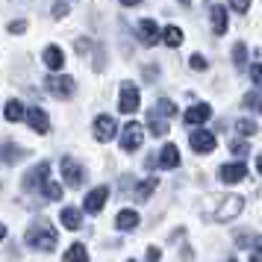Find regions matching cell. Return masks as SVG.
Returning <instances> with one entry per match:
<instances>
[{
  "label": "cell",
  "mask_w": 262,
  "mask_h": 262,
  "mask_svg": "<svg viewBox=\"0 0 262 262\" xmlns=\"http://www.w3.org/2000/svg\"><path fill=\"white\" fill-rule=\"evenodd\" d=\"M24 242L33 250H48V253H50V250L56 248L59 236H56V230H53L45 218H38V221H33V224H30V230L24 233Z\"/></svg>",
  "instance_id": "cell-1"
},
{
  "label": "cell",
  "mask_w": 262,
  "mask_h": 262,
  "mask_svg": "<svg viewBox=\"0 0 262 262\" xmlns=\"http://www.w3.org/2000/svg\"><path fill=\"white\" fill-rule=\"evenodd\" d=\"M242 206H245V201H242L238 194H227L224 201H221V206L215 209V221H221V224L233 221V218L242 212Z\"/></svg>",
  "instance_id": "cell-2"
},
{
  "label": "cell",
  "mask_w": 262,
  "mask_h": 262,
  "mask_svg": "<svg viewBox=\"0 0 262 262\" xmlns=\"http://www.w3.org/2000/svg\"><path fill=\"white\" fill-rule=\"evenodd\" d=\"M62 177H65V183L71 186V189H80L83 186V165L77 162V159H71V156H62Z\"/></svg>",
  "instance_id": "cell-3"
},
{
  "label": "cell",
  "mask_w": 262,
  "mask_h": 262,
  "mask_svg": "<svg viewBox=\"0 0 262 262\" xmlns=\"http://www.w3.org/2000/svg\"><path fill=\"white\" fill-rule=\"evenodd\" d=\"M144 142V130L139 121H130L127 127H124V133H121V147L124 150H139Z\"/></svg>",
  "instance_id": "cell-4"
},
{
  "label": "cell",
  "mask_w": 262,
  "mask_h": 262,
  "mask_svg": "<svg viewBox=\"0 0 262 262\" xmlns=\"http://www.w3.org/2000/svg\"><path fill=\"white\" fill-rule=\"evenodd\" d=\"M118 109H121V112H127V115H133V112L139 109V89H136L133 83H121Z\"/></svg>",
  "instance_id": "cell-5"
},
{
  "label": "cell",
  "mask_w": 262,
  "mask_h": 262,
  "mask_svg": "<svg viewBox=\"0 0 262 262\" xmlns=\"http://www.w3.org/2000/svg\"><path fill=\"white\" fill-rule=\"evenodd\" d=\"M45 89H48L53 97L65 100V97H71V92H74V80L71 77H48V80H45Z\"/></svg>",
  "instance_id": "cell-6"
},
{
  "label": "cell",
  "mask_w": 262,
  "mask_h": 262,
  "mask_svg": "<svg viewBox=\"0 0 262 262\" xmlns=\"http://www.w3.org/2000/svg\"><path fill=\"white\" fill-rule=\"evenodd\" d=\"M218 177H221V183L233 186V183H242V180L248 177V168H245V162H242V159H238V162H227V165H221Z\"/></svg>",
  "instance_id": "cell-7"
},
{
  "label": "cell",
  "mask_w": 262,
  "mask_h": 262,
  "mask_svg": "<svg viewBox=\"0 0 262 262\" xmlns=\"http://www.w3.org/2000/svg\"><path fill=\"white\" fill-rule=\"evenodd\" d=\"M189 142H191V147H194V150H198V154H212L215 150V136L209 130H194L189 136Z\"/></svg>",
  "instance_id": "cell-8"
},
{
  "label": "cell",
  "mask_w": 262,
  "mask_h": 262,
  "mask_svg": "<svg viewBox=\"0 0 262 262\" xmlns=\"http://www.w3.org/2000/svg\"><path fill=\"white\" fill-rule=\"evenodd\" d=\"M115 133H118V124H115V118H112V115H97V118H95V136H97V142H109Z\"/></svg>",
  "instance_id": "cell-9"
},
{
  "label": "cell",
  "mask_w": 262,
  "mask_h": 262,
  "mask_svg": "<svg viewBox=\"0 0 262 262\" xmlns=\"http://www.w3.org/2000/svg\"><path fill=\"white\" fill-rule=\"evenodd\" d=\"M48 177H50V162H38V165L24 177V189H27V191L41 189V183H45Z\"/></svg>",
  "instance_id": "cell-10"
},
{
  "label": "cell",
  "mask_w": 262,
  "mask_h": 262,
  "mask_svg": "<svg viewBox=\"0 0 262 262\" xmlns=\"http://www.w3.org/2000/svg\"><path fill=\"white\" fill-rule=\"evenodd\" d=\"M106 198H109V189H106V186H97V189H92L89 194H85V212H89V215H97L100 209H103Z\"/></svg>",
  "instance_id": "cell-11"
},
{
  "label": "cell",
  "mask_w": 262,
  "mask_h": 262,
  "mask_svg": "<svg viewBox=\"0 0 262 262\" xmlns=\"http://www.w3.org/2000/svg\"><path fill=\"white\" fill-rule=\"evenodd\" d=\"M209 115H212V106H209V103H198V106L186 109V124L198 127V124H203V121H209Z\"/></svg>",
  "instance_id": "cell-12"
},
{
  "label": "cell",
  "mask_w": 262,
  "mask_h": 262,
  "mask_svg": "<svg viewBox=\"0 0 262 262\" xmlns=\"http://www.w3.org/2000/svg\"><path fill=\"white\" fill-rule=\"evenodd\" d=\"M209 21H212V33L215 36H224L227 33V9L224 6L212 3V9H209Z\"/></svg>",
  "instance_id": "cell-13"
},
{
  "label": "cell",
  "mask_w": 262,
  "mask_h": 262,
  "mask_svg": "<svg viewBox=\"0 0 262 262\" xmlns=\"http://www.w3.org/2000/svg\"><path fill=\"white\" fill-rule=\"evenodd\" d=\"M139 38H142L147 48H150V45H156V41H159V27H156L150 18H144L142 24H139Z\"/></svg>",
  "instance_id": "cell-14"
},
{
  "label": "cell",
  "mask_w": 262,
  "mask_h": 262,
  "mask_svg": "<svg viewBox=\"0 0 262 262\" xmlns=\"http://www.w3.org/2000/svg\"><path fill=\"white\" fill-rule=\"evenodd\" d=\"M159 165L165 168V171H171V168L180 165V154H177V144H165L162 150H159Z\"/></svg>",
  "instance_id": "cell-15"
},
{
  "label": "cell",
  "mask_w": 262,
  "mask_h": 262,
  "mask_svg": "<svg viewBox=\"0 0 262 262\" xmlns=\"http://www.w3.org/2000/svg\"><path fill=\"white\" fill-rule=\"evenodd\" d=\"M45 65H48L50 71H59L62 65H65V53H62V48L50 45V48L45 50Z\"/></svg>",
  "instance_id": "cell-16"
},
{
  "label": "cell",
  "mask_w": 262,
  "mask_h": 262,
  "mask_svg": "<svg viewBox=\"0 0 262 262\" xmlns=\"http://www.w3.org/2000/svg\"><path fill=\"white\" fill-rule=\"evenodd\" d=\"M27 121H30V127L36 133H48V115H45V109H30L27 112Z\"/></svg>",
  "instance_id": "cell-17"
},
{
  "label": "cell",
  "mask_w": 262,
  "mask_h": 262,
  "mask_svg": "<svg viewBox=\"0 0 262 262\" xmlns=\"http://www.w3.org/2000/svg\"><path fill=\"white\" fill-rule=\"evenodd\" d=\"M115 227L118 230H133V227H139V215L133 212V209H121L115 215Z\"/></svg>",
  "instance_id": "cell-18"
},
{
  "label": "cell",
  "mask_w": 262,
  "mask_h": 262,
  "mask_svg": "<svg viewBox=\"0 0 262 262\" xmlns=\"http://www.w3.org/2000/svg\"><path fill=\"white\" fill-rule=\"evenodd\" d=\"M156 189H159V180L150 177V180H144V183H139V186H136V194H133V198H136V201H147Z\"/></svg>",
  "instance_id": "cell-19"
},
{
  "label": "cell",
  "mask_w": 262,
  "mask_h": 262,
  "mask_svg": "<svg viewBox=\"0 0 262 262\" xmlns=\"http://www.w3.org/2000/svg\"><path fill=\"white\" fill-rule=\"evenodd\" d=\"M62 224L68 227V230H80V227H83L80 209H74V206H65V209H62Z\"/></svg>",
  "instance_id": "cell-20"
},
{
  "label": "cell",
  "mask_w": 262,
  "mask_h": 262,
  "mask_svg": "<svg viewBox=\"0 0 262 262\" xmlns=\"http://www.w3.org/2000/svg\"><path fill=\"white\" fill-rule=\"evenodd\" d=\"M162 41H165L168 48H180V45H183V30H180L177 24L165 27V30H162Z\"/></svg>",
  "instance_id": "cell-21"
},
{
  "label": "cell",
  "mask_w": 262,
  "mask_h": 262,
  "mask_svg": "<svg viewBox=\"0 0 262 262\" xmlns=\"http://www.w3.org/2000/svg\"><path fill=\"white\" fill-rule=\"evenodd\" d=\"M41 194H45V198H48V201H62V186L59 183H53V180H45V183H41Z\"/></svg>",
  "instance_id": "cell-22"
},
{
  "label": "cell",
  "mask_w": 262,
  "mask_h": 262,
  "mask_svg": "<svg viewBox=\"0 0 262 262\" xmlns=\"http://www.w3.org/2000/svg\"><path fill=\"white\" fill-rule=\"evenodd\" d=\"M24 154H27L24 147H15V144H3V147H0V159H3V162H18Z\"/></svg>",
  "instance_id": "cell-23"
},
{
  "label": "cell",
  "mask_w": 262,
  "mask_h": 262,
  "mask_svg": "<svg viewBox=\"0 0 262 262\" xmlns=\"http://www.w3.org/2000/svg\"><path fill=\"white\" fill-rule=\"evenodd\" d=\"M147 124H150V133H154V136H165L168 133V124L159 118V112H150V115H147Z\"/></svg>",
  "instance_id": "cell-24"
},
{
  "label": "cell",
  "mask_w": 262,
  "mask_h": 262,
  "mask_svg": "<svg viewBox=\"0 0 262 262\" xmlns=\"http://www.w3.org/2000/svg\"><path fill=\"white\" fill-rule=\"evenodd\" d=\"M242 103H245V109H250V112H262V95L259 92H248V95L242 97Z\"/></svg>",
  "instance_id": "cell-25"
},
{
  "label": "cell",
  "mask_w": 262,
  "mask_h": 262,
  "mask_svg": "<svg viewBox=\"0 0 262 262\" xmlns=\"http://www.w3.org/2000/svg\"><path fill=\"white\" fill-rule=\"evenodd\" d=\"M3 115H6V121H21L24 118V106H21V103H18V100H9V103H6V112H3Z\"/></svg>",
  "instance_id": "cell-26"
},
{
  "label": "cell",
  "mask_w": 262,
  "mask_h": 262,
  "mask_svg": "<svg viewBox=\"0 0 262 262\" xmlns=\"http://www.w3.org/2000/svg\"><path fill=\"white\" fill-rule=\"evenodd\" d=\"M230 53H233V65H236V68H242V65H245V59H248V48H245V41H236Z\"/></svg>",
  "instance_id": "cell-27"
},
{
  "label": "cell",
  "mask_w": 262,
  "mask_h": 262,
  "mask_svg": "<svg viewBox=\"0 0 262 262\" xmlns=\"http://www.w3.org/2000/svg\"><path fill=\"white\" fill-rule=\"evenodd\" d=\"M65 259H89V248L77 242V245H71V248L65 250Z\"/></svg>",
  "instance_id": "cell-28"
},
{
  "label": "cell",
  "mask_w": 262,
  "mask_h": 262,
  "mask_svg": "<svg viewBox=\"0 0 262 262\" xmlns=\"http://www.w3.org/2000/svg\"><path fill=\"white\" fill-rule=\"evenodd\" d=\"M236 245H242V248H248V245H262V236H253V233H248V230H242V233H236Z\"/></svg>",
  "instance_id": "cell-29"
},
{
  "label": "cell",
  "mask_w": 262,
  "mask_h": 262,
  "mask_svg": "<svg viewBox=\"0 0 262 262\" xmlns=\"http://www.w3.org/2000/svg\"><path fill=\"white\" fill-rule=\"evenodd\" d=\"M236 130L242 133V136H253V133L259 130V127H256V124H253L250 118H242V121H236Z\"/></svg>",
  "instance_id": "cell-30"
},
{
  "label": "cell",
  "mask_w": 262,
  "mask_h": 262,
  "mask_svg": "<svg viewBox=\"0 0 262 262\" xmlns=\"http://www.w3.org/2000/svg\"><path fill=\"white\" fill-rule=\"evenodd\" d=\"M154 112H159V115H165V118H171V115L177 112V106H174L171 100H165V97H162V100L156 103V109H154Z\"/></svg>",
  "instance_id": "cell-31"
},
{
  "label": "cell",
  "mask_w": 262,
  "mask_h": 262,
  "mask_svg": "<svg viewBox=\"0 0 262 262\" xmlns=\"http://www.w3.org/2000/svg\"><path fill=\"white\" fill-rule=\"evenodd\" d=\"M68 9H71V6H68L65 0H53V18H65Z\"/></svg>",
  "instance_id": "cell-32"
},
{
  "label": "cell",
  "mask_w": 262,
  "mask_h": 262,
  "mask_svg": "<svg viewBox=\"0 0 262 262\" xmlns=\"http://www.w3.org/2000/svg\"><path fill=\"white\" fill-rule=\"evenodd\" d=\"M230 150H233V156L242 159V156L248 154V142H233V144H230Z\"/></svg>",
  "instance_id": "cell-33"
},
{
  "label": "cell",
  "mask_w": 262,
  "mask_h": 262,
  "mask_svg": "<svg viewBox=\"0 0 262 262\" xmlns=\"http://www.w3.org/2000/svg\"><path fill=\"white\" fill-rule=\"evenodd\" d=\"M230 6H233L238 15H245V12L250 9V0H230Z\"/></svg>",
  "instance_id": "cell-34"
},
{
  "label": "cell",
  "mask_w": 262,
  "mask_h": 262,
  "mask_svg": "<svg viewBox=\"0 0 262 262\" xmlns=\"http://www.w3.org/2000/svg\"><path fill=\"white\" fill-rule=\"evenodd\" d=\"M250 80L256 85H262V65H250Z\"/></svg>",
  "instance_id": "cell-35"
},
{
  "label": "cell",
  "mask_w": 262,
  "mask_h": 262,
  "mask_svg": "<svg viewBox=\"0 0 262 262\" xmlns=\"http://www.w3.org/2000/svg\"><path fill=\"white\" fill-rule=\"evenodd\" d=\"M24 30H27V24H24V21H12V24H9V33H12V36H21Z\"/></svg>",
  "instance_id": "cell-36"
},
{
  "label": "cell",
  "mask_w": 262,
  "mask_h": 262,
  "mask_svg": "<svg viewBox=\"0 0 262 262\" xmlns=\"http://www.w3.org/2000/svg\"><path fill=\"white\" fill-rule=\"evenodd\" d=\"M191 68L203 71V68H206V59H203V56H191Z\"/></svg>",
  "instance_id": "cell-37"
},
{
  "label": "cell",
  "mask_w": 262,
  "mask_h": 262,
  "mask_svg": "<svg viewBox=\"0 0 262 262\" xmlns=\"http://www.w3.org/2000/svg\"><path fill=\"white\" fill-rule=\"evenodd\" d=\"M156 74H159V71H156L154 65H150V68H144V80H147V83H154V80H156Z\"/></svg>",
  "instance_id": "cell-38"
},
{
  "label": "cell",
  "mask_w": 262,
  "mask_h": 262,
  "mask_svg": "<svg viewBox=\"0 0 262 262\" xmlns=\"http://www.w3.org/2000/svg\"><path fill=\"white\" fill-rule=\"evenodd\" d=\"M162 253H159V248H147V259H159Z\"/></svg>",
  "instance_id": "cell-39"
},
{
  "label": "cell",
  "mask_w": 262,
  "mask_h": 262,
  "mask_svg": "<svg viewBox=\"0 0 262 262\" xmlns=\"http://www.w3.org/2000/svg\"><path fill=\"white\" fill-rule=\"evenodd\" d=\"M250 259H256V262H262V245H256V250L250 253Z\"/></svg>",
  "instance_id": "cell-40"
},
{
  "label": "cell",
  "mask_w": 262,
  "mask_h": 262,
  "mask_svg": "<svg viewBox=\"0 0 262 262\" xmlns=\"http://www.w3.org/2000/svg\"><path fill=\"white\" fill-rule=\"evenodd\" d=\"M121 3H124V6H139L142 0H121Z\"/></svg>",
  "instance_id": "cell-41"
},
{
  "label": "cell",
  "mask_w": 262,
  "mask_h": 262,
  "mask_svg": "<svg viewBox=\"0 0 262 262\" xmlns=\"http://www.w3.org/2000/svg\"><path fill=\"white\" fill-rule=\"evenodd\" d=\"M180 3H183V6L189 9V6H194V3H198V0H180Z\"/></svg>",
  "instance_id": "cell-42"
},
{
  "label": "cell",
  "mask_w": 262,
  "mask_h": 262,
  "mask_svg": "<svg viewBox=\"0 0 262 262\" xmlns=\"http://www.w3.org/2000/svg\"><path fill=\"white\" fill-rule=\"evenodd\" d=\"M3 238H6V227L0 224V242H3Z\"/></svg>",
  "instance_id": "cell-43"
},
{
  "label": "cell",
  "mask_w": 262,
  "mask_h": 262,
  "mask_svg": "<svg viewBox=\"0 0 262 262\" xmlns=\"http://www.w3.org/2000/svg\"><path fill=\"white\" fill-rule=\"evenodd\" d=\"M256 168H259V174H262V154L256 156Z\"/></svg>",
  "instance_id": "cell-44"
}]
</instances>
